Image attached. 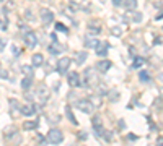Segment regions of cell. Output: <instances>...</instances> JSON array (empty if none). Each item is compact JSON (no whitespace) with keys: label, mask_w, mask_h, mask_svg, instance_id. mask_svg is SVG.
<instances>
[{"label":"cell","mask_w":163,"mask_h":146,"mask_svg":"<svg viewBox=\"0 0 163 146\" xmlns=\"http://www.w3.org/2000/svg\"><path fill=\"white\" fill-rule=\"evenodd\" d=\"M62 140H64V133H62L59 128L49 130V133H47V141H49V143L59 144V143H62Z\"/></svg>","instance_id":"cell-1"},{"label":"cell","mask_w":163,"mask_h":146,"mask_svg":"<svg viewBox=\"0 0 163 146\" xmlns=\"http://www.w3.org/2000/svg\"><path fill=\"white\" fill-rule=\"evenodd\" d=\"M83 81H85V86L92 88L96 84V75H95V70L93 68H88L85 72V76H83Z\"/></svg>","instance_id":"cell-2"},{"label":"cell","mask_w":163,"mask_h":146,"mask_svg":"<svg viewBox=\"0 0 163 146\" xmlns=\"http://www.w3.org/2000/svg\"><path fill=\"white\" fill-rule=\"evenodd\" d=\"M77 107L83 112V114H92V112L95 110V106L90 102L88 99H82V101H78L77 102Z\"/></svg>","instance_id":"cell-3"},{"label":"cell","mask_w":163,"mask_h":146,"mask_svg":"<svg viewBox=\"0 0 163 146\" xmlns=\"http://www.w3.org/2000/svg\"><path fill=\"white\" fill-rule=\"evenodd\" d=\"M39 16H41V21L44 23V25H51V23L54 21V13H52L49 8H41Z\"/></svg>","instance_id":"cell-4"},{"label":"cell","mask_w":163,"mask_h":146,"mask_svg":"<svg viewBox=\"0 0 163 146\" xmlns=\"http://www.w3.org/2000/svg\"><path fill=\"white\" fill-rule=\"evenodd\" d=\"M70 62H72V60L69 57H60L59 60H57V72H59L60 75H64L67 70H69Z\"/></svg>","instance_id":"cell-5"},{"label":"cell","mask_w":163,"mask_h":146,"mask_svg":"<svg viewBox=\"0 0 163 146\" xmlns=\"http://www.w3.org/2000/svg\"><path fill=\"white\" fill-rule=\"evenodd\" d=\"M23 39H25V44L28 46V47H36L38 46V37H36V34L34 32H31V31H28L25 36H23Z\"/></svg>","instance_id":"cell-6"},{"label":"cell","mask_w":163,"mask_h":146,"mask_svg":"<svg viewBox=\"0 0 163 146\" xmlns=\"http://www.w3.org/2000/svg\"><path fill=\"white\" fill-rule=\"evenodd\" d=\"M109 68H111V60H98L96 70H98L100 73H106Z\"/></svg>","instance_id":"cell-7"},{"label":"cell","mask_w":163,"mask_h":146,"mask_svg":"<svg viewBox=\"0 0 163 146\" xmlns=\"http://www.w3.org/2000/svg\"><path fill=\"white\" fill-rule=\"evenodd\" d=\"M87 26H88L90 34H93V36H95V34H98V32L101 31V26H100V23H98L96 20H90Z\"/></svg>","instance_id":"cell-8"},{"label":"cell","mask_w":163,"mask_h":146,"mask_svg":"<svg viewBox=\"0 0 163 146\" xmlns=\"http://www.w3.org/2000/svg\"><path fill=\"white\" fill-rule=\"evenodd\" d=\"M67 81H69L70 86L78 88V86H80V76H78V73H77V72H72V73L69 75V78H67Z\"/></svg>","instance_id":"cell-9"},{"label":"cell","mask_w":163,"mask_h":146,"mask_svg":"<svg viewBox=\"0 0 163 146\" xmlns=\"http://www.w3.org/2000/svg\"><path fill=\"white\" fill-rule=\"evenodd\" d=\"M108 50H109V44H108V42H100L98 47H96V55L104 57V55L108 54Z\"/></svg>","instance_id":"cell-10"},{"label":"cell","mask_w":163,"mask_h":146,"mask_svg":"<svg viewBox=\"0 0 163 146\" xmlns=\"http://www.w3.org/2000/svg\"><path fill=\"white\" fill-rule=\"evenodd\" d=\"M98 44H100V41L93 34L85 36V47H98Z\"/></svg>","instance_id":"cell-11"},{"label":"cell","mask_w":163,"mask_h":146,"mask_svg":"<svg viewBox=\"0 0 163 146\" xmlns=\"http://www.w3.org/2000/svg\"><path fill=\"white\" fill-rule=\"evenodd\" d=\"M38 99H39L41 102H46L47 99H49V91H47L46 86H41L39 89H38Z\"/></svg>","instance_id":"cell-12"},{"label":"cell","mask_w":163,"mask_h":146,"mask_svg":"<svg viewBox=\"0 0 163 146\" xmlns=\"http://www.w3.org/2000/svg\"><path fill=\"white\" fill-rule=\"evenodd\" d=\"M42 62H44L42 54H34V55L31 57V65H33V67H41Z\"/></svg>","instance_id":"cell-13"},{"label":"cell","mask_w":163,"mask_h":146,"mask_svg":"<svg viewBox=\"0 0 163 146\" xmlns=\"http://www.w3.org/2000/svg\"><path fill=\"white\" fill-rule=\"evenodd\" d=\"M122 5H124V8L132 12V10H137L139 3H137V0H122Z\"/></svg>","instance_id":"cell-14"},{"label":"cell","mask_w":163,"mask_h":146,"mask_svg":"<svg viewBox=\"0 0 163 146\" xmlns=\"http://www.w3.org/2000/svg\"><path fill=\"white\" fill-rule=\"evenodd\" d=\"M34 112H36V107H34V106H31V104H26V106H23V107H21V114H23V115H26V117L33 115Z\"/></svg>","instance_id":"cell-15"},{"label":"cell","mask_w":163,"mask_h":146,"mask_svg":"<svg viewBox=\"0 0 163 146\" xmlns=\"http://www.w3.org/2000/svg\"><path fill=\"white\" fill-rule=\"evenodd\" d=\"M87 59H88V55H87V52H85V50H82V52H77V55H75V62H77V65H82Z\"/></svg>","instance_id":"cell-16"},{"label":"cell","mask_w":163,"mask_h":146,"mask_svg":"<svg viewBox=\"0 0 163 146\" xmlns=\"http://www.w3.org/2000/svg\"><path fill=\"white\" fill-rule=\"evenodd\" d=\"M33 86V76H25L21 80V88L23 89H30Z\"/></svg>","instance_id":"cell-17"},{"label":"cell","mask_w":163,"mask_h":146,"mask_svg":"<svg viewBox=\"0 0 163 146\" xmlns=\"http://www.w3.org/2000/svg\"><path fill=\"white\" fill-rule=\"evenodd\" d=\"M65 112H67V119H69V120H70L74 125H78V122H77V119L74 117V114H72V109H70V106H67V107H65Z\"/></svg>","instance_id":"cell-18"},{"label":"cell","mask_w":163,"mask_h":146,"mask_svg":"<svg viewBox=\"0 0 163 146\" xmlns=\"http://www.w3.org/2000/svg\"><path fill=\"white\" fill-rule=\"evenodd\" d=\"M62 50H64V47H62L60 44H52L49 47V52L51 54H59V52H62Z\"/></svg>","instance_id":"cell-19"},{"label":"cell","mask_w":163,"mask_h":146,"mask_svg":"<svg viewBox=\"0 0 163 146\" xmlns=\"http://www.w3.org/2000/svg\"><path fill=\"white\" fill-rule=\"evenodd\" d=\"M101 136L104 138V141H111V140H113V131H109V130H103Z\"/></svg>","instance_id":"cell-20"},{"label":"cell","mask_w":163,"mask_h":146,"mask_svg":"<svg viewBox=\"0 0 163 146\" xmlns=\"http://www.w3.org/2000/svg\"><path fill=\"white\" fill-rule=\"evenodd\" d=\"M23 128H25V130H34L36 124H34V122H25V124H23Z\"/></svg>","instance_id":"cell-21"},{"label":"cell","mask_w":163,"mask_h":146,"mask_svg":"<svg viewBox=\"0 0 163 146\" xmlns=\"http://www.w3.org/2000/svg\"><path fill=\"white\" fill-rule=\"evenodd\" d=\"M142 65H143V59L142 57H137L136 62H134V68H139V67H142Z\"/></svg>","instance_id":"cell-22"},{"label":"cell","mask_w":163,"mask_h":146,"mask_svg":"<svg viewBox=\"0 0 163 146\" xmlns=\"http://www.w3.org/2000/svg\"><path fill=\"white\" fill-rule=\"evenodd\" d=\"M25 16H26V20H28V21H33V20H34V15H33V13H31V10H30V8H28V10L25 12Z\"/></svg>","instance_id":"cell-23"},{"label":"cell","mask_w":163,"mask_h":146,"mask_svg":"<svg viewBox=\"0 0 163 146\" xmlns=\"http://www.w3.org/2000/svg\"><path fill=\"white\" fill-rule=\"evenodd\" d=\"M111 32H113V34L114 36H121V28H119V26H116V28H113V29H111Z\"/></svg>","instance_id":"cell-24"},{"label":"cell","mask_w":163,"mask_h":146,"mask_svg":"<svg viewBox=\"0 0 163 146\" xmlns=\"http://www.w3.org/2000/svg\"><path fill=\"white\" fill-rule=\"evenodd\" d=\"M56 29L57 31H62V32H67V28L64 25H60V23H57V25H56Z\"/></svg>","instance_id":"cell-25"},{"label":"cell","mask_w":163,"mask_h":146,"mask_svg":"<svg viewBox=\"0 0 163 146\" xmlns=\"http://www.w3.org/2000/svg\"><path fill=\"white\" fill-rule=\"evenodd\" d=\"M134 21L136 23H139V21H142V13H136V15H134V18H132Z\"/></svg>","instance_id":"cell-26"},{"label":"cell","mask_w":163,"mask_h":146,"mask_svg":"<svg viewBox=\"0 0 163 146\" xmlns=\"http://www.w3.org/2000/svg\"><path fill=\"white\" fill-rule=\"evenodd\" d=\"M21 70L28 75V76H31V67H21Z\"/></svg>","instance_id":"cell-27"},{"label":"cell","mask_w":163,"mask_h":146,"mask_svg":"<svg viewBox=\"0 0 163 146\" xmlns=\"http://www.w3.org/2000/svg\"><path fill=\"white\" fill-rule=\"evenodd\" d=\"M78 140H87V131H78Z\"/></svg>","instance_id":"cell-28"},{"label":"cell","mask_w":163,"mask_h":146,"mask_svg":"<svg viewBox=\"0 0 163 146\" xmlns=\"http://www.w3.org/2000/svg\"><path fill=\"white\" fill-rule=\"evenodd\" d=\"M139 76H140V80H143V81H145V80H148L147 72H140V73H139Z\"/></svg>","instance_id":"cell-29"},{"label":"cell","mask_w":163,"mask_h":146,"mask_svg":"<svg viewBox=\"0 0 163 146\" xmlns=\"http://www.w3.org/2000/svg\"><path fill=\"white\" fill-rule=\"evenodd\" d=\"M3 49H5V41H3L2 37H0V52H2Z\"/></svg>","instance_id":"cell-30"},{"label":"cell","mask_w":163,"mask_h":146,"mask_svg":"<svg viewBox=\"0 0 163 146\" xmlns=\"http://www.w3.org/2000/svg\"><path fill=\"white\" fill-rule=\"evenodd\" d=\"M155 146H163V138H158L157 140V144Z\"/></svg>","instance_id":"cell-31"},{"label":"cell","mask_w":163,"mask_h":146,"mask_svg":"<svg viewBox=\"0 0 163 146\" xmlns=\"http://www.w3.org/2000/svg\"><path fill=\"white\" fill-rule=\"evenodd\" d=\"M0 76H2V78H8V75H7V72H3V70H2V72H0Z\"/></svg>","instance_id":"cell-32"},{"label":"cell","mask_w":163,"mask_h":146,"mask_svg":"<svg viewBox=\"0 0 163 146\" xmlns=\"http://www.w3.org/2000/svg\"><path fill=\"white\" fill-rule=\"evenodd\" d=\"M160 18H163V12H161V13H160V15H158V16H157V20H160Z\"/></svg>","instance_id":"cell-33"},{"label":"cell","mask_w":163,"mask_h":146,"mask_svg":"<svg viewBox=\"0 0 163 146\" xmlns=\"http://www.w3.org/2000/svg\"><path fill=\"white\" fill-rule=\"evenodd\" d=\"M75 2H83V0H75Z\"/></svg>","instance_id":"cell-34"},{"label":"cell","mask_w":163,"mask_h":146,"mask_svg":"<svg viewBox=\"0 0 163 146\" xmlns=\"http://www.w3.org/2000/svg\"><path fill=\"white\" fill-rule=\"evenodd\" d=\"M0 2H5V0H0Z\"/></svg>","instance_id":"cell-35"}]
</instances>
